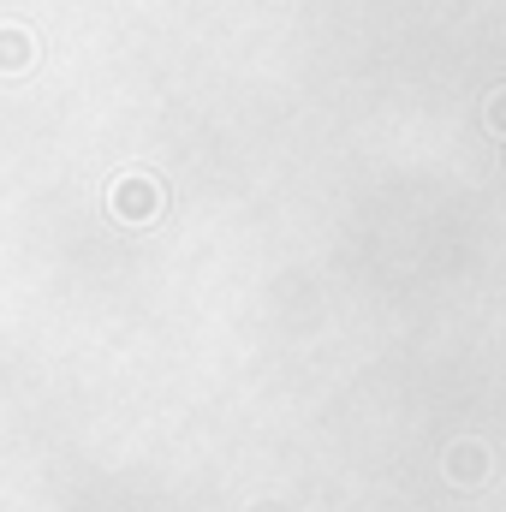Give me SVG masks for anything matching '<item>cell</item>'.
Returning <instances> with one entry per match:
<instances>
[{"instance_id": "obj_1", "label": "cell", "mask_w": 506, "mask_h": 512, "mask_svg": "<svg viewBox=\"0 0 506 512\" xmlns=\"http://www.w3.org/2000/svg\"><path fill=\"white\" fill-rule=\"evenodd\" d=\"M477 471L489 477V453H477V447H459V453H453V477H459V483H471Z\"/></svg>"}, {"instance_id": "obj_2", "label": "cell", "mask_w": 506, "mask_h": 512, "mask_svg": "<svg viewBox=\"0 0 506 512\" xmlns=\"http://www.w3.org/2000/svg\"><path fill=\"white\" fill-rule=\"evenodd\" d=\"M120 209H126V215H143V209H149V215H155V185H149V191H143V185H126V191H120Z\"/></svg>"}, {"instance_id": "obj_3", "label": "cell", "mask_w": 506, "mask_h": 512, "mask_svg": "<svg viewBox=\"0 0 506 512\" xmlns=\"http://www.w3.org/2000/svg\"><path fill=\"white\" fill-rule=\"evenodd\" d=\"M0 66H24V42H18V36H12V42L0 36Z\"/></svg>"}]
</instances>
